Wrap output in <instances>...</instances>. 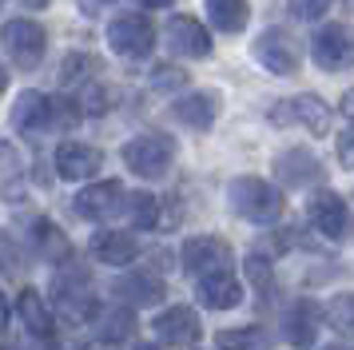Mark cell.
<instances>
[{
    "label": "cell",
    "instance_id": "cell-1",
    "mask_svg": "<svg viewBox=\"0 0 354 350\" xmlns=\"http://www.w3.org/2000/svg\"><path fill=\"white\" fill-rule=\"evenodd\" d=\"M227 199H231V211L247 223H274L283 215V191L259 175H239L227 187Z\"/></svg>",
    "mask_w": 354,
    "mask_h": 350
},
{
    "label": "cell",
    "instance_id": "cell-2",
    "mask_svg": "<svg viewBox=\"0 0 354 350\" xmlns=\"http://www.w3.org/2000/svg\"><path fill=\"white\" fill-rule=\"evenodd\" d=\"M176 163V140L171 136H136V140L124 143V167L140 179H163Z\"/></svg>",
    "mask_w": 354,
    "mask_h": 350
},
{
    "label": "cell",
    "instance_id": "cell-3",
    "mask_svg": "<svg viewBox=\"0 0 354 350\" xmlns=\"http://www.w3.org/2000/svg\"><path fill=\"white\" fill-rule=\"evenodd\" d=\"M44 52H48V32L40 28L36 20L28 16H12L8 24H4V56L12 68H36V64L44 60Z\"/></svg>",
    "mask_w": 354,
    "mask_h": 350
},
{
    "label": "cell",
    "instance_id": "cell-4",
    "mask_svg": "<svg viewBox=\"0 0 354 350\" xmlns=\"http://www.w3.org/2000/svg\"><path fill=\"white\" fill-rule=\"evenodd\" d=\"M52 291H56V311H60V318H64L68 326H88V322H96L104 315L96 295L88 291V283H84L80 275H56Z\"/></svg>",
    "mask_w": 354,
    "mask_h": 350
},
{
    "label": "cell",
    "instance_id": "cell-5",
    "mask_svg": "<svg viewBox=\"0 0 354 350\" xmlns=\"http://www.w3.org/2000/svg\"><path fill=\"white\" fill-rule=\"evenodd\" d=\"M108 44H112L115 56L140 60V56H147L156 48V28H151V20L144 12H120L108 24Z\"/></svg>",
    "mask_w": 354,
    "mask_h": 350
},
{
    "label": "cell",
    "instance_id": "cell-6",
    "mask_svg": "<svg viewBox=\"0 0 354 350\" xmlns=\"http://www.w3.org/2000/svg\"><path fill=\"white\" fill-rule=\"evenodd\" d=\"M255 60L274 76H295L303 68V48L287 28H263L255 40Z\"/></svg>",
    "mask_w": 354,
    "mask_h": 350
},
{
    "label": "cell",
    "instance_id": "cell-7",
    "mask_svg": "<svg viewBox=\"0 0 354 350\" xmlns=\"http://www.w3.org/2000/svg\"><path fill=\"white\" fill-rule=\"evenodd\" d=\"M306 219H310V227H315L319 235L335 239V243H342V239L354 235L351 207H346V199L335 195V191H319V195H310V199H306Z\"/></svg>",
    "mask_w": 354,
    "mask_h": 350
},
{
    "label": "cell",
    "instance_id": "cell-8",
    "mask_svg": "<svg viewBox=\"0 0 354 350\" xmlns=\"http://www.w3.org/2000/svg\"><path fill=\"white\" fill-rule=\"evenodd\" d=\"M310 56L322 72H346L354 68V32L346 24H322L310 40Z\"/></svg>",
    "mask_w": 354,
    "mask_h": 350
},
{
    "label": "cell",
    "instance_id": "cell-9",
    "mask_svg": "<svg viewBox=\"0 0 354 350\" xmlns=\"http://www.w3.org/2000/svg\"><path fill=\"white\" fill-rule=\"evenodd\" d=\"M271 124H303L306 131L326 136V131H330V108L322 104V95L299 92V95H290V100H279V104H274Z\"/></svg>",
    "mask_w": 354,
    "mask_h": 350
},
{
    "label": "cell",
    "instance_id": "cell-10",
    "mask_svg": "<svg viewBox=\"0 0 354 350\" xmlns=\"http://www.w3.org/2000/svg\"><path fill=\"white\" fill-rule=\"evenodd\" d=\"M76 215L80 219H115L128 211V191L120 179H104V183H92L76 195Z\"/></svg>",
    "mask_w": 354,
    "mask_h": 350
},
{
    "label": "cell",
    "instance_id": "cell-11",
    "mask_svg": "<svg viewBox=\"0 0 354 350\" xmlns=\"http://www.w3.org/2000/svg\"><path fill=\"white\" fill-rule=\"evenodd\" d=\"M163 44L183 60H203V56H211V32L192 16H171L163 28Z\"/></svg>",
    "mask_w": 354,
    "mask_h": 350
},
{
    "label": "cell",
    "instance_id": "cell-12",
    "mask_svg": "<svg viewBox=\"0 0 354 350\" xmlns=\"http://www.w3.org/2000/svg\"><path fill=\"white\" fill-rule=\"evenodd\" d=\"M183 267L192 275H211V270H231V243L215 235H192L183 243Z\"/></svg>",
    "mask_w": 354,
    "mask_h": 350
},
{
    "label": "cell",
    "instance_id": "cell-13",
    "mask_svg": "<svg viewBox=\"0 0 354 350\" xmlns=\"http://www.w3.org/2000/svg\"><path fill=\"white\" fill-rule=\"evenodd\" d=\"M156 334H160V342H167V347L187 350L199 342L203 322H199V315H195L192 306H167L163 315H156Z\"/></svg>",
    "mask_w": 354,
    "mask_h": 350
},
{
    "label": "cell",
    "instance_id": "cell-14",
    "mask_svg": "<svg viewBox=\"0 0 354 350\" xmlns=\"http://www.w3.org/2000/svg\"><path fill=\"white\" fill-rule=\"evenodd\" d=\"M219 92H207V88H199V92H187L179 95L176 104H171V116H176L179 124H187L192 131H211V124L219 120Z\"/></svg>",
    "mask_w": 354,
    "mask_h": 350
},
{
    "label": "cell",
    "instance_id": "cell-15",
    "mask_svg": "<svg viewBox=\"0 0 354 350\" xmlns=\"http://www.w3.org/2000/svg\"><path fill=\"white\" fill-rule=\"evenodd\" d=\"M12 127L24 136H40L56 127V100H48L44 92H24L12 108Z\"/></svg>",
    "mask_w": 354,
    "mask_h": 350
},
{
    "label": "cell",
    "instance_id": "cell-16",
    "mask_svg": "<svg viewBox=\"0 0 354 350\" xmlns=\"http://www.w3.org/2000/svg\"><path fill=\"white\" fill-rule=\"evenodd\" d=\"M195 295H199V306L207 311H235L243 302V286L231 270H211V275H199Z\"/></svg>",
    "mask_w": 354,
    "mask_h": 350
},
{
    "label": "cell",
    "instance_id": "cell-17",
    "mask_svg": "<svg viewBox=\"0 0 354 350\" xmlns=\"http://www.w3.org/2000/svg\"><path fill=\"white\" fill-rule=\"evenodd\" d=\"M52 163H56L60 179H92L104 167V151L92 143H60Z\"/></svg>",
    "mask_w": 354,
    "mask_h": 350
},
{
    "label": "cell",
    "instance_id": "cell-18",
    "mask_svg": "<svg viewBox=\"0 0 354 350\" xmlns=\"http://www.w3.org/2000/svg\"><path fill=\"white\" fill-rule=\"evenodd\" d=\"M274 172L283 179V187H310V183H322V163L315 151H306V147H290L283 156L274 159Z\"/></svg>",
    "mask_w": 354,
    "mask_h": 350
},
{
    "label": "cell",
    "instance_id": "cell-19",
    "mask_svg": "<svg viewBox=\"0 0 354 350\" xmlns=\"http://www.w3.org/2000/svg\"><path fill=\"white\" fill-rule=\"evenodd\" d=\"M315 334H319V311L315 302H290L287 315H283V338H287L295 350H310L315 347Z\"/></svg>",
    "mask_w": 354,
    "mask_h": 350
},
{
    "label": "cell",
    "instance_id": "cell-20",
    "mask_svg": "<svg viewBox=\"0 0 354 350\" xmlns=\"http://www.w3.org/2000/svg\"><path fill=\"white\" fill-rule=\"evenodd\" d=\"M17 315L24 322V331L36 334V338H44L48 342L52 331H56V318H52V306L44 302V295L36 291V286H24L17 295Z\"/></svg>",
    "mask_w": 354,
    "mask_h": 350
},
{
    "label": "cell",
    "instance_id": "cell-21",
    "mask_svg": "<svg viewBox=\"0 0 354 350\" xmlns=\"http://www.w3.org/2000/svg\"><path fill=\"white\" fill-rule=\"evenodd\" d=\"M92 255H96V263H108V267H128L140 255V243H136L131 231H96L92 235Z\"/></svg>",
    "mask_w": 354,
    "mask_h": 350
},
{
    "label": "cell",
    "instance_id": "cell-22",
    "mask_svg": "<svg viewBox=\"0 0 354 350\" xmlns=\"http://www.w3.org/2000/svg\"><path fill=\"white\" fill-rule=\"evenodd\" d=\"M115 299L131 302V306H156L163 299V279H156L151 270H131L124 279H115Z\"/></svg>",
    "mask_w": 354,
    "mask_h": 350
},
{
    "label": "cell",
    "instance_id": "cell-23",
    "mask_svg": "<svg viewBox=\"0 0 354 350\" xmlns=\"http://www.w3.org/2000/svg\"><path fill=\"white\" fill-rule=\"evenodd\" d=\"M207 16H211V24H215V32L235 36V32L247 28L251 4H247V0H207Z\"/></svg>",
    "mask_w": 354,
    "mask_h": 350
},
{
    "label": "cell",
    "instance_id": "cell-24",
    "mask_svg": "<svg viewBox=\"0 0 354 350\" xmlns=\"http://www.w3.org/2000/svg\"><path fill=\"white\" fill-rule=\"evenodd\" d=\"M28 243H32V251L40 255V259H64V255H68L64 231H60L56 223H48V219H36V223H32Z\"/></svg>",
    "mask_w": 354,
    "mask_h": 350
},
{
    "label": "cell",
    "instance_id": "cell-25",
    "mask_svg": "<svg viewBox=\"0 0 354 350\" xmlns=\"http://www.w3.org/2000/svg\"><path fill=\"white\" fill-rule=\"evenodd\" d=\"M131 334H136V315L124 311V302L100 315V338H104V342H124Z\"/></svg>",
    "mask_w": 354,
    "mask_h": 350
},
{
    "label": "cell",
    "instance_id": "cell-26",
    "mask_svg": "<svg viewBox=\"0 0 354 350\" xmlns=\"http://www.w3.org/2000/svg\"><path fill=\"white\" fill-rule=\"evenodd\" d=\"M215 350H267V334L259 326H231L215 334Z\"/></svg>",
    "mask_w": 354,
    "mask_h": 350
},
{
    "label": "cell",
    "instance_id": "cell-27",
    "mask_svg": "<svg viewBox=\"0 0 354 350\" xmlns=\"http://www.w3.org/2000/svg\"><path fill=\"white\" fill-rule=\"evenodd\" d=\"M128 219H131V227H140V231L160 227V199H156V195H147V191L128 195Z\"/></svg>",
    "mask_w": 354,
    "mask_h": 350
},
{
    "label": "cell",
    "instance_id": "cell-28",
    "mask_svg": "<svg viewBox=\"0 0 354 350\" xmlns=\"http://www.w3.org/2000/svg\"><path fill=\"white\" fill-rule=\"evenodd\" d=\"M326 326L338 334H346V338H354V291L351 295H335V299L326 302Z\"/></svg>",
    "mask_w": 354,
    "mask_h": 350
},
{
    "label": "cell",
    "instance_id": "cell-29",
    "mask_svg": "<svg viewBox=\"0 0 354 350\" xmlns=\"http://www.w3.org/2000/svg\"><path fill=\"white\" fill-rule=\"evenodd\" d=\"M80 108L84 111H112L115 108V88H104V84H88V92H84L80 100Z\"/></svg>",
    "mask_w": 354,
    "mask_h": 350
},
{
    "label": "cell",
    "instance_id": "cell-30",
    "mask_svg": "<svg viewBox=\"0 0 354 350\" xmlns=\"http://www.w3.org/2000/svg\"><path fill=\"white\" fill-rule=\"evenodd\" d=\"M92 68H96V60H92V56H68V60L60 64V84H64V88H72V84H80L84 72H92Z\"/></svg>",
    "mask_w": 354,
    "mask_h": 350
},
{
    "label": "cell",
    "instance_id": "cell-31",
    "mask_svg": "<svg viewBox=\"0 0 354 350\" xmlns=\"http://www.w3.org/2000/svg\"><path fill=\"white\" fill-rule=\"evenodd\" d=\"M247 279L255 291H271V263L263 259V255H251L247 259Z\"/></svg>",
    "mask_w": 354,
    "mask_h": 350
},
{
    "label": "cell",
    "instance_id": "cell-32",
    "mask_svg": "<svg viewBox=\"0 0 354 350\" xmlns=\"http://www.w3.org/2000/svg\"><path fill=\"white\" fill-rule=\"evenodd\" d=\"M287 8L295 20H319L330 8V0H287Z\"/></svg>",
    "mask_w": 354,
    "mask_h": 350
},
{
    "label": "cell",
    "instance_id": "cell-33",
    "mask_svg": "<svg viewBox=\"0 0 354 350\" xmlns=\"http://www.w3.org/2000/svg\"><path fill=\"white\" fill-rule=\"evenodd\" d=\"M183 80H187V72H179V68H171V64H163V68L151 72V88H156V92H167V88H179Z\"/></svg>",
    "mask_w": 354,
    "mask_h": 350
},
{
    "label": "cell",
    "instance_id": "cell-34",
    "mask_svg": "<svg viewBox=\"0 0 354 350\" xmlns=\"http://www.w3.org/2000/svg\"><path fill=\"white\" fill-rule=\"evenodd\" d=\"M338 159H342L346 167H354V120L342 127V136H338Z\"/></svg>",
    "mask_w": 354,
    "mask_h": 350
},
{
    "label": "cell",
    "instance_id": "cell-35",
    "mask_svg": "<svg viewBox=\"0 0 354 350\" xmlns=\"http://www.w3.org/2000/svg\"><path fill=\"white\" fill-rule=\"evenodd\" d=\"M342 111H346V116H354V92L342 95Z\"/></svg>",
    "mask_w": 354,
    "mask_h": 350
},
{
    "label": "cell",
    "instance_id": "cell-36",
    "mask_svg": "<svg viewBox=\"0 0 354 350\" xmlns=\"http://www.w3.org/2000/svg\"><path fill=\"white\" fill-rule=\"evenodd\" d=\"M140 4H147V8H167L171 0H140Z\"/></svg>",
    "mask_w": 354,
    "mask_h": 350
},
{
    "label": "cell",
    "instance_id": "cell-37",
    "mask_svg": "<svg viewBox=\"0 0 354 350\" xmlns=\"http://www.w3.org/2000/svg\"><path fill=\"white\" fill-rule=\"evenodd\" d=\"M84 8H88V12H96V4H108V0H80Z\"/></svg>",
    "mask_w": 354,
    "mask_h": 350
},
{
    "label": "cell",
    "instance_id": "cell-38",
    "mask_svg": "<svg viewBox=\"0 0 354 350\" xmlns=\"http://www.w3.org/2000/svg\"><path fill=\"white\" fill-rule=\"evenodd\" d=\"M24 4H28V8H44V4H48V0H24Z\"/></svg>",
    "mask_w": 354,
    "mask_h": 350
},
{
    "label": "cell",
    "instance_id": "cell-39",
    "mask_svg": "<svg viewBox=\"0 0 354 350\" xmlns=\"http://www.w3.org/2000/svg\"><path fill=\"white\" fill-rule=\"evenodd\" d=\"M131 350H160L156 342H140V347H131Z\"/></svg>",
    "mask_w": 354,
    "mask_h": 350
},
{
    "label": "cell",
    "instance_id": "cell-40",
    "mask_svg": "<svg viewBox=\"0 0 354 350\" xmlns=\"http://www.w3.org/2000/svg\"><path fill=\"white\" fill-rule=\"evenodd\" d=\"M322 350H351V347H342V342H335V347H322Z\"/></svg>",
    "mask_w": 354,
    "mask_h": 350
}]
</instances>
